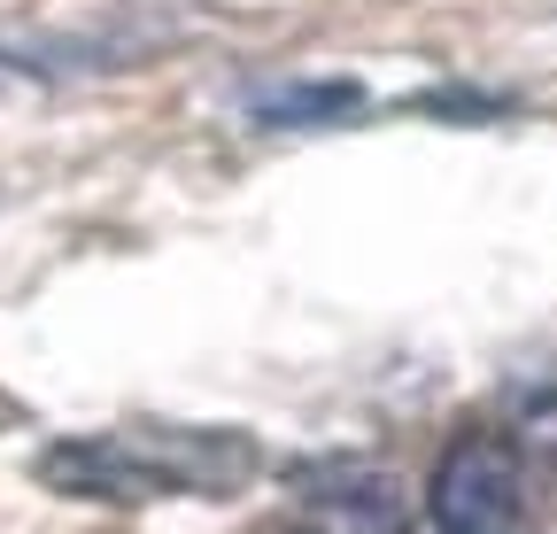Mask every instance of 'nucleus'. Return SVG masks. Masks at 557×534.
Segmentation results:
<instances>
[{"label":"nucleus","instance_id":"1","mask_svg":"<svg viewBox=\"0 0 557 534\" xmlns=\"http://www.w3.org/2000/svg\"><path fill=\"white\" fill-rule=\"evenodd\" d=\"M426 519L442 534H534V496H527L519 449L504 434H457L434 457Z\"/></svg>","mask_w":557,"mask_h":534},{"label":"nucleus","instance_id":"2","mask_svg":"<svg viewBox=\"0 0 557 534\" xmlns=\"http://www.w3.org/2000/svg\"><path fill=\"white\" fill-rule=\"evenodd\" d=\"M39 481L62 488V496H86V504H156V496H178L156 442L139 434H78V442H54L39 457Z\"/></svg>","mask_w":557,"mask_h":534},{"label":"nucleus","instance_id":"3","mask_svg":"<svg viewBox=\"0 0 557 534\" xmlns=\"http://www.w3.org/2000/svg\"><path fill=\"white\" fill-rule=\"evenodd\" d=\"M302 488H310V511L325 519V534H418L410 488L387 464H310Z\"/></svg>","mask_w":557,"mask_h":534},{"label":"nucleus","instance_id":"4","mask_svg":"<svg viewBox=\"0 0 557 534\" xmlns=\"http://www.w3.org/2000/svg\"><path fill=\"white\" fill-rule=\"evenodd\" d=\"M248 109H256V124H302V132H318V124H348V116H357L364 86L357 78H287V86H256Z\"/></svg>","mask_w":557,"mask_h":534},{"label":"nucleus","instance_id":"5","mask_svg":"<svg viewBox=\"0 0 557 534\" xmlns=\"http://www.w3.org/2000/svg\"><path fill=\"white\" fill-rule=\"evenodd\" d=\"M418 109H434V116H496L504 101H496V94H426Z\"/></svg>","mask_w":557,"mask_h":534}]
</instances>
